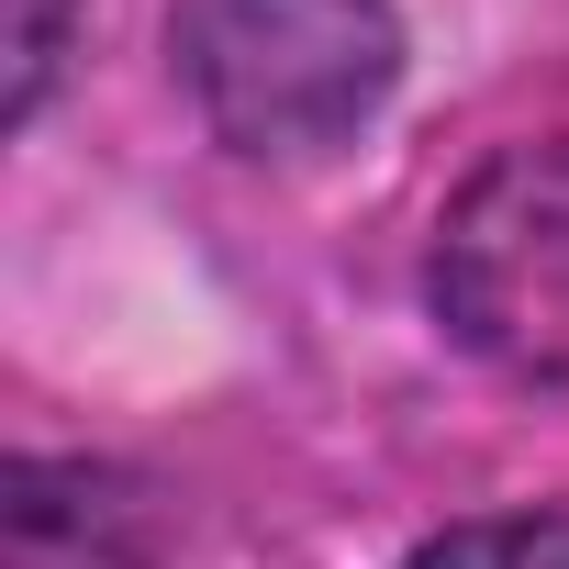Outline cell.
Returning <instances> with one entry per match:
<instances>
[{"instance_id":"3","label":"cell","mask_w":569,"mask_h":569,"mask_svg":"<svg viewBox=\"0 0 569 569\" xmlns=\"http://www.w3.org/2000/svg\"><path fill=\"white\" fill-rule=\"evenodd\" d=\"M0 569H168L146 480L112 458H0Z\"/></svg>"},{"instance_id":"4","label":"cell","mask_w":569,"mask_h":569,"mask_svg":"<svg viewBox=\"0 0 569 569\" xmlns=\"http://www.w3.org/2000/svg\"><path fill=\"white\" fill-rule=\"evenodd\" d=\"M402 569H569V502H502L436 525Z\"/></svg>"},{"instance_id":"2","label":"cell","mask_w":569,"mask_h":569,"mask_svg":"<svg viewBox=\"0 0 569 569\" xmlns=\"http://www.w3.org/2000/svg\"><path fill=\"white\" fill-rule=\"evenodd\" d=\"M436 313L513 380L569 391V146L491 157L436 223Z\"/></svg>"},{"instance_id":"1","label":"cell","mask_w":569,"mask_h":569,"mask_svg":"<svg viewBox=\"0 0 569 569\" xmlns=\"http://www.w3.org/2000/svg\"><path fill=\"white\" fill-rule=\"evenodd\" d=\"M168 57L212 146L313 168L402 90V0H168Z\"/></svg>"},{"instance_id":"5","label":"cell","mask_w":569,"mask_h":569,"mask_svg":"<svg viewBox=\"0 0 569 569\" xmlns=\"http://www.w3.org/2000/svg\"><path fill=\"white\" fill-rule=\"evenodd\" d=\"M79 34V0H0V134H34Z\"/></svg>"}]
</instances>
